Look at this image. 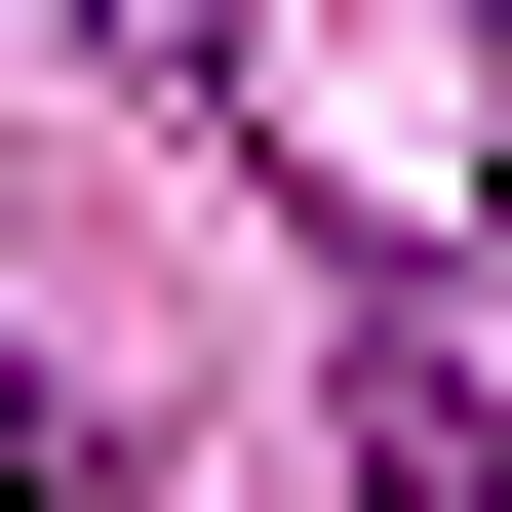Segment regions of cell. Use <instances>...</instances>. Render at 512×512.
I'll list each match as a JSON object with an SVG mask.
<instances>
[{
  "label": "cell",
  "mask_w": 512,
  "mask_h": 512,
  "mask_svg": "<svg viewBox=\"0 0 512 512\" xmlns=\"http://www.w3.org/2000/svg\"><path fill=\"white\" fill-rule=\"evenodd\" d=\"M355 512H512V355L473 316H355Z\"/></svg>",
  "instance_id": "obj_1"
},
{
  "label": "cell",
  "mask_w": 512,
  "mask_h": 512,
  "mask_svg": "<svg viewBox=\"0 0 512 512\" xmlns=\"http://www.w3.org/2000/svg\"><path fill=\"white\" fill-rule=\"evenodd\" d=\"M0 512H119V434H79V394H40V355H0Z\"/></svg>",
  "instance_id": "obj_2"
}]
</instances>
